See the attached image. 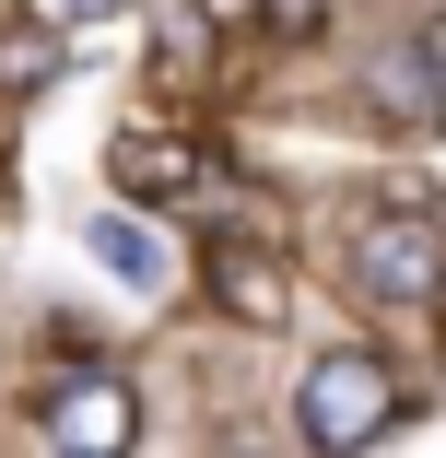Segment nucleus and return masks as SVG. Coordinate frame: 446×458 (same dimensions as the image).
<instances>
[{
  "label": "nucleus",
  "instance_id": "nucleus-5",
  "mask_svg": "<svg viewBox=\"0 0 446 458\" xmlns=\"http://www.w3.org/2000/svg\"><path fill=\"white\" fill-rule=\"evenodd\" d=\"M164 176L189 189V176H200V153H189V141H118V189H164Z\"/></svg>",
  "mask_w": 446,
  "mask_h": 458
},
{
  "label": "nucleus",
  "instance_id": "nucleus-6",
  "mask_svg": "<svg viewBox=\"0 0 446 458\" xmlns=\"http://www.w3.org/2000/svg\"><path fill=\"white\" fill-rule=\"evenodd\" d=\"M95 259H106V270H130V283H164V247H153L141 224H95Z\"/></svg>",
  "mask_w": 446,
  "mask_h": 458
},
{
  "label": "nucleus",
  "instance_id": "nucleus-4",
  "mask_svg": "<svg viewBox=\"0 0 446 458\" xmlns=\"http://www.w3.org/2000/svg\"><path fill=\"white\" fill-rule=\"evenodd\" d=\"M212 283H223L235 318H282V270H258L247 247H212Z\"/></svg>",
  "mask_w": 446,
  "mask_h": 458
},
{
  "label": "nucleus",
  "instance_id": "nucleus-2",
  "mask_svg": "<svg viewBox=\"0 0 446 458\" xmlns=\"http://www.w3.org/2000/svg\"><path fill=\"white\" fill-rule=\"evenodd\" d=\"M352 283L388 294V306H423V294L446 283V235H434L423 212H376L365 235H352Z\"/></svg>",
  "mask_w": 446,
  "mask_h": 458
},
{
  "label": "nucleus",
  "instance_id": "nucleus-3",
  "mask_svg": "<svg viewBox=\"0 0 446 458\" xmlns=\"http://www.w3.org/2000/svg\"><path fill=\"white\" fill-rule=\"evenodd\" d=\"M141 435V400L106 377V364H95V377H71L59 400H47V446H82V458H118Z\"/></svg>",
  "mask_w": 446,
  "mask_h": 458
},
{
  "label": "nucleus",
  "instance_id": "nucleus-1",
  "mask_svg": "<svg viewBox=\"0 0 446 458\" xmlns=\"http://www.w3.org/2000/svg\"><path fill=\"white\" fill-rule=\"evenodd\" d=\"M294 423H306V446H365L400 423V377L376 352H317L306 388H294Z\"/></svg>",
  "mask_w": 446,
  "mask_h": 458
},
{
  "label": "nucleus",
  "instance_id": "nucleus-7",
  "mask_svg": "<svg viewBox=\"0 0 446 458\" xmlns=\"http://www.w3.org/2000/svg\"><path fill=\"white\" fill-rule=\"evenodd\" d=\"M118 13H141V0H36V24H59V36L71 24H118Z\"/></svg>",
  "mask_w": 446,
  "mask_h": 458
}]
</instances>
